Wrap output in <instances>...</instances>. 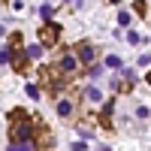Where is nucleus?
I'll return each mask as SVG.
<instances>
[{
  "label": "nucleus",
  "mask_w": 151,
  "mask_h": 151,
  "mask_svg": "<svg viewBox=\"0 0 151 151\" xmlns=\"http://www.w3.org/2000/svg\"><path fill=\"white\" fill-rule=\"evenodd\" d=\"M9 145L12 148H40V136H36V124H30V115L24 109L9 112Z\"/></svg>",
  "instance_id": "obj_1"
},
{
  "label": "nucleus",
  "mask_w": 151,
  "mask_h": 151,
  "mask_svg": "<svg viewBox=\"0 0 151 151\" xmlns=\"http://www.w3.org/2000/svg\"><path fill=\"white\" fill-rule=\"evenodd\" d=\"M40 79H42V85L48 88L52 94H58L60 88H64L67 82H70V73H64V70H52V67H45V70H40Z\"/></svg>",
  "instance_id": "obj_2"
},
{
  "label": "nucleus",
  "mask_w": 151,
  "mask_h": 151,
  "mask_svg": "<svg viewBox=\"0 0 151 151\" xmlns=\"http://www.w3.org/2000/svg\"><path fill=\"white\" fill-rule=\"evenodd\" d=\"M58 40H60V24L45 18V24L40 27V42H42L45 48H52V45H58Z\"/></svg>",
  "instance_id": "obj_3"
},
{
  "label": "nucleus",
  "mask_w": 151,
  "mask_h": 151,
  "mask_svg": "<svg viewBox=\"0 0 151 151\" xmlns=\"http://www.w3.org/2000/svg\"><path fill=\"white\" fill-rule=\"evenodd\" d=\"M58 67L64 70V73H76V70H79V55H64V58L58 60Z\"/></svg>",
  "instance_id": "obj_4"
},
{
  "label": "nucleus",
  "mask_w": 151,
  "mask_h": 151,
  "mask_svg": "<svg viewBox=\"0 0 151 151\" xmlns=\"http://www.w3.org/2000/svg\"><path fill=\"white\" fill-rule=\"evenodd\" d=\"M79 60L91 67V60H94V48H91V42H82V45H79Z\"/></svg>",
  "instance_id": "obj_5"
},
{
  "label": "nucleus",
  "mask_w": 151,
  "mask_h": 151,
  "mask_svg": "<svg viewBox=\"0 0 151 151\" xmlns=\"http://www.w3.org/2000/svg\"><path fill=\"white\" fill-rule=\"evenodd\" d=\"M58 115H60V118L73 115V103H70V100H60V103H58Z\"/></svg>",
  "instance_id": "obj_6"
},
{
  "label": "nucleus",
  "mask_w": 151,
  "mask_h": 151,
  "mask_svg": "<svg viewBox=\"0 0 151 151\" xmlns=\"http://www.w3.org/2000/svg\"><path fill=\"white\" fill-rule=\"evenodd\" d=\"M85 100H88V103H100V88H88V91H85Z\"/></svg>",
  "instance_id": "obj_7"
},
{
  "label": "nucleus",
  "mask_w": 151,
  "mask_h": 151,
  "mask_svg": "<svg viewBox=\"0 0 151 151\" xmlns=\"http://www.w3.org/2000/svg\"><path fill=\"white\" fill-rule=\"evenodd\" d=\"M40 15H42V18H52V15H55V3H45V6H40Z\"/></svg>",
  "instance_id": "obj_8"
},
{
  "label": "nucleus",
  "mask_w": 151,
  "mask_h": 151,
  "mask_svg": "<svg viewBox=\"0 0 151 151\" xmlns=\"http://www.w3.org/2000/svg\"><path fill=\"white\" fill-rule=\"evenodd\" d=\"M106 67H112V70H121V58H118V55H109V58H106Z\"/></svg>",
  "instance_id": "obj_9"
},
{
  "label": "nucleus",
  "mask_w": 151,
  "mask_h": 151,
  "mask_svg": "<svg viewBox=\"0 0 151 151\" xmlns=\"http://www.w3.org/2000/svg\"><path fill=\"white\" fill-rule=\"evenodd\" d=\"M42 48H45L42 42H40V45H30V48H27V55H30V58H42Z\"/></svg>",
  "instance_id": "obj_10"
},
{
  "label": "nucleus",
  "mask_w": 151,
  "mask_h": 151,
  "mask_svg": "<svg viewBox=\"0 0 151 151\" xmlns=\"http://www.w3.org/2000/svg\"><path fill=\"white\" fill-rule=\"evenodd\" d=\"M24 91H27V97H30V100H40V88H36V85H27Z\"/></svg>",
  "instance_id": "obj_11"
},
{
  "label": "nucleus",
  "mask_w": 151,
  "mask_h": 151,
  "mask_svg": "<svg viewBox=\"0 0 151 151\" xmlns=\"http://www.w3.org/2000/svg\"><path fill=\"white\" fill-rule=\"evenodd\" d=\"M118 24L127 27V24H130V12H118Z\"/></svg>",
  "instance_id": "obj_12"
},
{
  "label": "nucleus",
  "mask_w": 151,
  "mask_h": 151,
  "mask_svg": "<svg viewBox=\"0 0 151 151\" xmlns=\"http://www.w3.org/2000/svg\"><path fill=\"white\" fill-rule=\"evenodd\" d=\"M133 9L139 12V15H145V0H133Z\"/></svg>",
  "instance_id": "obj_13"
},
{
  "label": "nucleus",
  "mask_w": 151,
  "mask_h": 151,
  "mask_svg": "<svg viewBox=\"0 0 151 151\" xmlns=\"http://www.w3.org/2000/svg\"><path fill=\"white\" fill-rule=\"evenodd\" d=\"M127 42H130V45H139V33L130 30V33H127Z\"/></svg>",
  "instance_id": "obj_14"
},
{
  "label": "nucleus",
  "mask_w": 151,
  "mask_h": 151,
  "mask_svg": "<svg viewBox=\"0 0 151 151\" xmlns=\"http://www.w3.org/2000/svg\"><path fill=\"white\" fill-rule=\"evenodd\" d=\"M100 73H103V67H100V64H94L91 70H88V76H91V79H97V76H100Z\"/></svg>",
  "instance_id": "obj_15"
},
{
  "label": "nucleus",
  "mask_w": 151,
  "mask_h": 151,
  "mask_svg": "<svg viewBox=\"0 0 151 151\" xmlns=\"http://www.w3.org/2000/svg\"><path fill=\"white\" fill-rule=\"evenodd\" d=\"M0 64H9V48H3V52H0Z\"/></svg>",
  "instance_id": "obj_16"
},
{
  "label": "nucleus",
  "mask_w": 151,
  "mask_h": 151,
  "mask_svg": "<svg viewBox=\"0 0 151 151\" xmlns=\"http://www.w3.org/2000/svg\"><path fill=\"white\" fill-rule=\"evenodd\" d=\"M139 64H142V67H148V64H151V55H142V58H139Z\"/></svg>",
  "instance_id": "obj_17"
},
{
  "label": "nucleus",
  "mask_w": 151,
  "mask_h": 151,
  "mask_svg": "<svg viewBox=\"0 0 151 151\" xmlns=\"http://www.w3.org/2000/svg\"><path fill=\"white\" fill-rule=\"evenodd\" d=\"M3 33H6V30H3V24H0V36H3Z\"/></svg>",
  "instance_id": "obj_18"
},
{
  "label": "nucleus",
  "mask_w": 151,
  "mask_h": 151,
  "mask_svg": "<svg viewBox=\"0 0 151 151\" xmlns=\"http://www.w3.org/2000/svg\"><path fill=\"white\" fill-rule=\"evenodd\" d=\"M109 3H118V0H109Z\"/></svg>",
  "instance_id": "obj_19"
},
{
  "label": "nucleus",
  "mask_w": 151,
  "mask_h": 151,
  "mask_svg": "<svg viewBox=\"0 0 151 151\" xmlns=\"http://www.w3.org/2000/svg\"><path fill=\"white\" fill-rule=\"evenodd\" d=\"M0 3H3V0H0Z\"/></svg>",
  "instance_id": "obj_20"
}]
</instances>
